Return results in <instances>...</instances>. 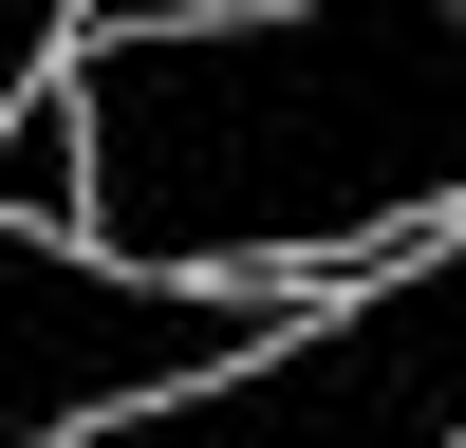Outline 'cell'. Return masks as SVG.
<instances>
[{"mask_svg": "<svg viewBox=\"0 0 466 448\" xmlns=\"http://www.w3.org/2000/svg\"><path fill=\"white\" fill-rule=\"evenodd\" d=\"M75 206H94V149H75V94L37 75V94L0 112V224H19V243H75Z\"/></svg>", "mask_w": 466, "mask_h": 448, "instance_id": "cell-4", "label": "cell"}, {"mask_svg": "<svg viewBox=\"0 0 466 448\" xmlns=\"http://www.w3.org/2000/svg\"><path fill=\"white\" fill-rule=\"evenodd\" d=\"M94 206L75 243L131 280H355L410 224H466V19H75L56 56Z\"/></svg>", "mask_w": 466, "mask_h": 448, "instance_id": "cell-1", "label": "cell"}, {"mask_svg": "<svg viewBox=\"0 0 466 448\" xmlns=\"http://www.w3.org/2000/svg\"><path fill=\"white\" fill-rule=\"evenodd\" d=\"M56 56H75V19H56V0H0V112H19Z\"/></svg>", "mask_w": 466, "mask_h": 448, "instance_id": "cell-5", "label": "cell"}, {"mask_svg": "<svg viewBox=\"0 0 466 448\" xmlns=\"http://www.w3.org/2000/svg\"><path fill=\"white\" fill-rule=\"evenodd\" d=\"M75 448H466V243H430L410 280L336 299L280 355L206 373L168 411H112Z\"/></svg>", "mask_w": 466, "mask_h": 448, "instance_id": "cell-3", "label": "cell"}, {"mask_svg": "<svg viewBox=\"0 0 466 448\" xmlns=\"http://www.w3.org/2000/svg\"><path fill=\"white\" fill-rule=\"evenodd\" d=\"M299 318H336V299H299V280H131L94 243H19L0 224V448H75L112 411H168L206 373L280 355Z\"/></svg>", "mask_w": 466, "mask_h": 448, "instance_id": "cell-2", "label": "cell"}]
</instances>
